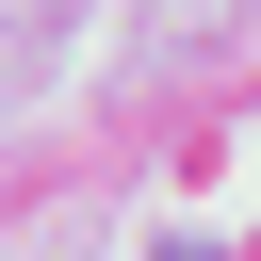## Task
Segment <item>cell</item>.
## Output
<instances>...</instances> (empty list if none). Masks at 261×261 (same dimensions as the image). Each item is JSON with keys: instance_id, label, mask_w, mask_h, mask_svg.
I'll use <instances>...</instances> for the list:
<instances>
[{"instance_id": "cell-1", "label": "cell", "mask_w": 261, "mask_h": 261, "mask_svg": "<svg viewBox=\"0 0 261 261\" xmlns=\"http://www.w3.org/2000/svg\"><path fill=\"white\" fill-rule=\"evenodd\" d=\"M163 261H212V245H163Z\"/></svg>"}]
</instances>
